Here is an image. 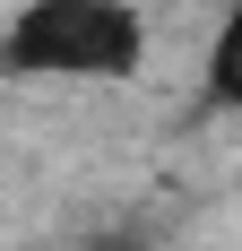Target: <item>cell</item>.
<instances>
[{
    "instance_id": "obj_2",
    "label": "cell",
    "mask_w": 242,
    "mask_h": 251,
    "mask_svg": "<svg viewBox=\"0 0 242 251\" xmlns=\"http://www.w3.org/2000/svg\"><path fill=\"white\" fill-rule=\"evenodd\" d=\"M208 104L217 113H242V0H225V18H217V35H208Z\"/></svg>"
},
{
    "instance_id": "obj_1",
    "label": "cell",
    "mask_w": 242,
    "mask_h": 251,
    "mask_svg": "<svg viewBox=\"0 0 242 251\" xmlns=\"http://www.w3.org/2000/svg\"><path fill=\"white\" fill-rule=\"evenodd\" d=\"M147 70L139 0H18L0 26V78L26 87H113Z\"/></svg>"
},
{
    "instance_id": "obj_3",
    "label": "cell",
    "mask_w": 242,
    "mask_h": 251,
    "mask_svg": "<svg viewBox=\"0 0 242 251\" xmlns=\"http://www.w3.org/2000/svg\"><path fill=\"white\" fill-rule=\"evenodd\" d=\"M96 251H147V234H104Z\"/></svg>"
}]
</instances>
